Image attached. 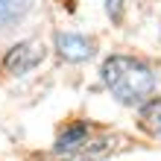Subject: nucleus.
Masks as SVG:
<instances>
[{
  "label": "nucleus",
  "mask_w": 161,
  "mask_h": 161,
  "mask_svg": "<svg viewBox=\"0 0 161 161\" xmlns=\"http://www.w3.org/2000/svg\"><path fill=\"white\" fill-rule=\"evenodd\" d=\"M100 76L111 91V97H117L123 106H141L147 97L155 91V73L147 62L132 59V56H108L100 68Z\"/></svg>",
  "instance_id": "1"
},
{
  "label": "nucleus",
  "mask_w": 161,
  "mask_h": 161,
  "mask_svg": "<svg viewBox=\"0 0 161 161\" xmlns=\"http://www.w3.org/2000/svg\"><path fill=\"white\" fill-rule=\"evenodd\" d=\"M117 144H120V135L103 132L88 120H73L56 135L53 153L68 161H100L114 153Z\"/></svg>",
  "instance_id": "2"
},
{
  "label": "nucleus",
  "mask_w": 161,
  "mask_h": 161,
  "mask_svg": "<svg viewBox=\"0 0 161 161\" xmlns=\"http://www.w3.org/2000/svg\"><path fill=\"white\" fill-rule=\"evenodd\" d=\"M56 53L64 62L79 64V62H88L97 53V41L82 32H56Z\"/></svg>",
  "instance_id": "3"
},
{
  "label": "nucleus",
  "mask_w": 161,
  "mask_h": 161,
  "mask_svg": "<svg viewBox=\"0 0 161 161\" xmlns=\"http://www.w3.org/2000/svg\"><path fill=\"white\" fill-rule=\"evenodd\" d=\"M44 59V44L41 41H24L15 44L3 59V70L9 73H30L32 68H38Z\"/></svg>",
  "instance_id": "4"
},
{
  "label": "nucleus",
  "mask_w": 161,
  "mask_h": 161,
  "mask_svg": "<svg viewBox=\"0 0 161 161\" xmlns=\"http://www.w3.org/2000/svg\"><path fill=\"white\" fill-rule=\"evenodd\" d=\"M32 0H0V26H12L26 15Z\"/></svg>",
  "instance_id": "5"
},
{
  "label": "nucleus",
  "mask_w": 161,
  "mask_h": 161,
  "mask_svg": "<svg viewBox=\"0 0 161 161\" xmlns=\"http://www.w3.org/2000/svg\"><path fill=\"white\" fill-rule=\"evenodd\" d=\"M141 123L147 126V132L161 138V100H149L141 106Z\"/></svg>",
  "instance_id": "6"
},
{
  "label": "nucleus",
  "mask_w": 161,
  "mask_h": 161,
  "mask_svg": "<svg viewBox=\"0 0 161 161\" xmlns=\"http://www.w3.org/2000/svg\"><path fill=\"white\" fill-rule=\"evenodd\" d=\"M106 12H108V21H120L123 15V0H106Z\"/></svg>",
  "instance_id": "7"
}]
</instances>
